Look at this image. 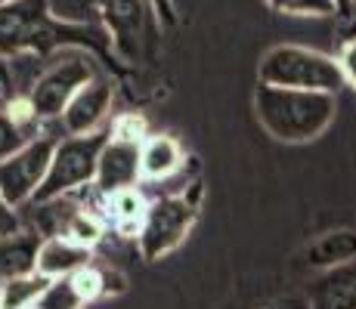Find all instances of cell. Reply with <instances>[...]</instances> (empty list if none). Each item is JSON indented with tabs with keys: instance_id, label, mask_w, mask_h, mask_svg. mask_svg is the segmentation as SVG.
<instances>
[{
	"instance_id": "obj_22",
	"label": "cell",
	"mask_w": 356,
	"mask_h": 309,
	"mask_svg": "<svg viewBox=\"0 0 356 309\" xmlns=\"http://www.w3.org/2000/svg\"><path fill=\"white\" fill-rule=\"evenodd\" d=\"M112 136L118 140H130V142H143L146 140V121L140 115H121V118L112 121Z\"/></svg>"
},
{
	"instance_id": "obj_12",
	"label": "cell",
	"mask_w": 356,
	"mask_h": 309,
	"mask_svg": "<svg viewBox=\"0 0 356 309\" xmlns=\"http://www.w3.org/2000/svg\"><path fill=\"white\" fill-rule=\"evenodd\" d=\"M186 164L183 146L170 133H149L140 146V174L143 183H164Z\"/></svg>"
},
{
	"instance_id": "obj_3",
	"label": "cell",
	"mask_w": 356,
	"mask_h": 309,
	"mask_svg": "<svg viewBox=\"0 0 356 309\" xmlns=\"http://www.w3.org/2000/svg\"><path fill=\"white\" fill-rule=\"evenodd\" d=\"M257 78L260 84L270 87H291V90H313L328 96H338L347 87L338 56L298 44L270 47L257 65Z\"/></svg>"
},
{
	"instance_id": "obj_13",
	"label": "cell",
	"mask_w": 356,
	"mask_h": 309,
	"mask_svg": "<svg viewBox=\"0 0 356 309\" xmlns=\"http://www.w3.org/2000/svg\"><path fill=\"white\" fill-rule=\"evenodd\" d=\"M90 263H93V251H87V247H81L78 242H72L65 235L44 238L38 247V272L44 278L72 276V272L84 269Z\"/></svg>"
},
{
	"instance_id": "obj_6",
	"label": "cell",
	"mask_w": 356,
	"mask_h": 309,
	"mask_svg": "<svg viewBox=\"0 0 356 309\" xmlns=\"http://www.w3.org/2000/svg\"><path fill=\"white\" fill-rule=\"evenodd\" d=\"M108 133L112 130L106 127L99 133H87V136H59L56 149H53L50 170H47V180L38 189L34 201H50V198H65V195H78V192L93 189L99 155H102V146L108 142Z\"/></svg>"
},
{
	"instance_id": "obj_19",
	"label": "cell",
	"mask_w": 356,
	"mask_h": 309,
	"mask_svg": "<svg viewBox=\"0 0 356 309\" xmlns=\"http://www.w3.org/2000/svg\"><path fill=\"white\" fill-rule=\"evenodd\" d=\"M102 235H106V223H102V217L97 210H87V208H81L65 229V238L78 242L81 247H87V251H93V247L102 242Z\"/></svg>"
},
{
	"instance_id": "obj_20",
	"label": "cell",
	"mask_w": 356,
	"mask_h": 309,
	"mask_svg": "<svg viewBox=\"0 0 356 309\" xmlns=\"http://www.w3.org/2000/svg\"><path fill=\"white\" fill-rule=\"evenodd\" d=\"M270 10L282 12V16H300V19H328L338 16L334 0H264Z\"/></svg>"
},
{
	"instance_id": "obj_27",
	"label": "cell",
	"mask_w": 356,
	"mask_h": 309,
	"mask_svg": "<svg viewBox=\"0 0 356 309\" xmlns=\"http://www.w3.org/2000/svg\"><path fill=\"white\" fill-rule=\"evenodd\" d=\"M350 19H356V0H350Z\"/></svg>"
},
{
	"instance_id": "obj_10",
	"label": "cell",
	"mask_w": 356,
	"mask_h": 309,
	"mask_svg": "<svg viewBox=\"0 0 356 309\" xmlns=\"http://www.w3.org/2000/svg\"><path fill=\"white\" fill-rule=\"evenodd\" d=\"M108 130H112V127H108ZM140 146H143V142L118 140V136L108 133V142L102 146V155H99L97 183H93V192H97V195H112V192L134 189L136 183H143V174H140Z\"/></svg>"
},
{
	"instance_id": "obj_1",
	"label": "cell",
	"mask_w": 356,
	"mask_h": 309,
	"mask_svg": "<svg viewBox=\"0 0 356 309\" xmlns=\"http://www.w3.org/2000/svg\"><path fill=\"white\" fill-rule=\"evenodd\" d=\"M87 44H97L93 31L84 25L56 22L50 16L47 0H13L0 6V53L3 56L31 53L44 59L47 53L56 56L59 50H72V47L81 50Z\"/></svg>"
},
{
	"instance_id": "obj_14",
	"label": "cell",
	"mask_w": 356,
	"mask_h": 309,
	"mask_svg": "<svg viewBox=\"0 0 356 309\" xmlns=\"http://www.w3.org/2000/svg\"><path fill=\"white\" fill-rule=\"evenodd\" d=\"M44 238L34 229H19L16 235L0 238V287L13 278L38 272V247Z\"/></svg>"
},
{
	"instance_id": "obj_4",
	"label": "cell",
	"mask_w": 356,
	"mask_h": 309,
	"mask_svg": "<svg viewBox=\"0 0 356 309\" xmlns=\"http://www.w3.org/2000/svg\"><path fill=\"white\" fill-rule=\"evenodd\" d=\"M198 201H202L198 185H193L189 192H170V195L149 201L146 217L136 232V247H140L143 260H161L186 242L198 219Z\"/></svg>"
},
{
	"instance_id": "obj_21",
	"label": "cell",
	"mask_w": 356,
	"mask_h": 309,
	"mask_svg": "<svg viewBox=\"0 0 356 309\" xmlns=\"http://www.w3.org/2000/svg\"><path fill=\"white\" fill-rule=\"evenodd\" d=\"M29 140H34V136L25 133V130L10 118V112H6V108H0V161H3V158H10L16 149H22Z\"/></svg>"
},
{
	"instance_id": "obj_5",
	"label": "cell",
	"mask_w": 356,
	"mask_h": 309,
	"mask_svg": "<svg viewBox=\"0 0 356 309\" xmlns=\"http://www.w3.org/2000/svg\"><path fill=\"white\" fill-rule=\"evenodd\" d=\"M97 65L87 56L84 50L72 47V50H59L50 62H44V68L38 72L31 90H29V102L38 115V121L44 124H59L65 106L72 102V96L81 90L84 84H90L97 78Z\"/></svg>"
},
{
	"instance_id": "obj_26",
	"label": "cell",
	"mask_w": 356,
	"mask_h": 309,
	"mask_svg": "<svg viewBox=\"0 0 356 309\" xmlns=\"http://www.w3.org/2000/svg\"><path fill=\"white\" fill-rule=\"evenodd\" d=\"M338 6V16H350V0H334Z\"/></svg>"
},
{
	"instance_id": "obj_9",
	"label": "cell",
	"mask_w": 356,
	"mask_h": 309,
	"mask_svg": "<svg viewBox=\"0 0 356 309\" xmlns=\"http://www.w3.org/2000/svg\"><path fill=\"white\" fill-rule=\"evenodd\" d=\"M115 102V87L106 74H97L90 84H84L78 93L72 96V102L65 106L63 118L56 127L63 130V136H87L106 130V118L112 112Z\"/></svg>"
},
{
	"instance_id": "obj_24",
	"label": "cell",
	"mask_w": 356,
	"mask_h": 309,
	"mask_svg": "<svg viewBox=\"0 0 356 309\" xmlns=\"http://www.w3.org/2000/svg\"><path fill=\"white\" fill-rule=\"evenodd\" d=\"M338 65H341V74H344V84L356 90V37L344 40L338 53Z\"/></svg>"
},
{
	"instance_id": "obj_15",
	"label": "cell",
	"mask_w": 356,
	"mask_h": 309,
	"mask_svg": "<svg viewBox=\"0 0 356 309\" xmlns=\"http://www.w3.org/2000/svg\"><path fill=\"white\" fill-rule=\"evenodd\" d=\"M149 201L143 198V192L136 189H121L112 192V195H99V210L97 214L102 217V223H108L112 229L118 232H140V223L146 217Z\"/></svg>"
},
{
	"instance_id": "obj_18",
	"label": "cell",
	"mask_w": 356,
	"mask_h": 309,
	"mask_svg": "<svg viewBox=\"0 0 356 309\" xmlns=\"http://www.w3.org/2000/svg\"><path fill=\"white\" fill-rule=\"evenodd\" d=\"M87 303L90 300L84 297V291H81L78 278L72 272V276H63V278H50V285L44 287L34 309H84Z\"/></svg>"
},
{
	"instance_id": "obj_23",
	"label": "cell",
	"mask_w": 356,
	"mask_h": 309,
	"mask_svg": "<svg viewBox=\"0 0 356 309\" xmlns=\"http://www.w3.org/2000/svg\"><path fill=\"white\" fill-rule=\"evenodd\" d=\"M19 229H25V219H22V214H19V210L3 198V192H0V238L16 235Z\"/></svg>"
},
{
	"instance_id": "obj_7",
	"label": "cell",
	"mask_w": 356,
	"mask_h": 309,
	"mask_svg": "<svg viewBox=\"0 0 356 309\" xmlns=\"http://www.w3.org/2000/svg\"><path fill=\"white\" fill-rule=\"evenodd\" d=\"M93 3L121 62L136 65L152 53L161 31L152 0H93Z\"/></svg>"
},
{
	"instance_id": "obj_2",
	"label": "cell",
	"mask_w": 356,
	"mask_h": 309,
	"mask_svg": "<svg viewBox=\"0 0 356 309\" xmlns=\"http://www.w3.org/2000/svg\"><path fill=\"white\" fill-rule=\"evenodd\" d=\"M257 121L279 142H310L323 136L334 121L338 99L328 93L291 90V87L260 84L254 93Z\"/></svg>"
},
{
	"instance_id": "obj_16",
	"label": "cell",
	"mask_w": 356,
	"mask_h": 309,
	"mask_svg": "<svg viewBox=\"0 0 356 309\" xmlns=\"http://www.w3.org/2000/svg\"><path fill=\"white\" fill-rule=\"evenodd\" d=\"M356 260V229H338V232H325L316 242L307 247V263L313 269H334L341 263Z\"/></svg>"
},
{
	"instance_id": "obj_8",
	"label": "cell",
	"mask_w": 356,
	"mask_h": 309,
	"mask_svg": "<svg viewBox=\"0 0 356 309\" xmlns=\"http://www.w3.org/2000/svg\"><path fill=\"white\" fill-rule=\"evenodd\" d=\"M56 142L59 140L53 133H40L0 161V192L19 214L34 201L38 189L44 185Z\"/></svg>"
},
{
	"instance_id": "obj_17",
	"label": "cell",
	"mask_w": 356,
	"mask_h": 309,
	"mask_svg": "<svg viewBox=\"0 0 356 309\" xmlns=\"http://www.w3.org/2000/svg\"><path fill=\"white\" fill-rule=\"evenodd\" d=\"M47 285H50V278H44L40 272L6 281L0 287V309H34Z\"/></svg>"
},
{
	"instance_id": "obj_28",
	"label": "cell",
	"mask_w": 356,
	"mask_h": 309,
	"mask_svg": "<svg viewBox=\"0 0 356 309\" xmlns=\"http://www.w3.org/2000/svg\"><path fill=\"white\" fill-rule=\"evenodd\" d=\"M3 3H13V0H0V6H3Z\"/></svg>"
},
{
	"instance_id": "obj_11",
	"label": "cell",
	"mask_w": 356,
	"mask_h": 309,
	"mask_svg": "<svg viewBox=\"0 0 356 309\" xmlns=\"http://www.w3.org/2000/svg\"><path fill=\"white\" fill-rule=\"evenodd\" d=\"M307 309H356V260L319 272L307 287Z\"/></svg>"
},
{
	"instance_id": "obj_25",
	"label": "cell",
	"mask_w": 356,
	"mask_h": 309,
	"mask_svg": "<svg viewBox=\"0 0 356 309\" xmlns=\"http://www.w3.org/2000/svg\"><path fill=\"white\" fill-rule=\"evenodd\" d=\"M152 6H155V16H159L161 25H174V22H177L174 0H152Z\"/></svg>"
}]
</instances>
